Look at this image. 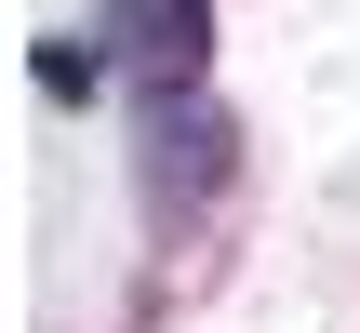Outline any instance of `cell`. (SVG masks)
Instances as JSON below:
<instances>
[{
  "label": "cell",
  "mask_w": 360,
  "mask_h": 333,
  "mask_svg": "<svg viewBox=\"0 0 360 333\" xmlns=\"http://www.w3.org/2000/svg\"><path fill=\"white\" fill-rule=\"evenodd\" d=\"M107 80H120L107 40H40V93H107Z\"/></svg>",
  "instance_id": "obj_2"
},
{
  "label": "cell",
  "mask_w": 360,
  "mask_h": 333,
  "mask_svg": "<svg viewBox=\"0 0 360 333\" xmlns=\"http://www.w3.org/2000/svg\"><path fill=\"white\" fill-rule=\"evenodd\" d=\"M200 27H214V0H107V53L147 80V120H174L187 107V80H200Z\"/></svg>",
  "instance_id": "obj_1"
}]
</instances>
